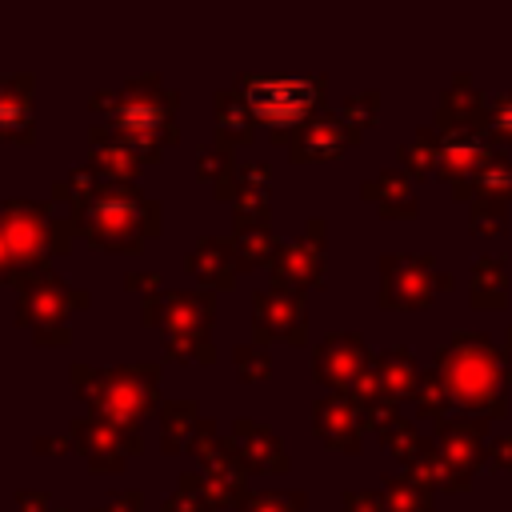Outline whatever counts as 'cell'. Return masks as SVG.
<instances>
[{"instance_id":"cell-1","label":"cell","mask_w":512,"mask_h":512,"mask_svg":"<svg viewBox=\"0 0 512 512\" xmlns=\"http://www.w3.org/2000/svg\"><path fill=\"white\" fill-rule=\"evenodd\" d=\"M72 220L76 236H84L100 252H140L148 236L164 232V208L144 196V188L100 176L72 212Z\"/></svg>"},{"instance_id":"cell-2","label":"cell","mask_w":512,"mask_h":512,"mask_svg":"<svg viewBox=\"0 0 512 512\" xmlns=\"http://www.w3.org/2000/svg\"><path fill=\"white\" fill-rule=\"evenodd\" d=\"M452 396V404L476 416H504L508 412V360L492 348L484 332H452V340L436 352L432 364Z\"/></svg>"},{"instance_id":"cell-3","label":"cell","mask_w":512,"mask_h":512,"mask_svg":"<svg viewBox=\"0 0 512 512\" xmlns=\"http://www.w3.org/2000/svg\"><path fill=\"white\" fill-rule=\"evenodd\" d=\"M76 396L92 408V416L140 432V420L160 412V364L140 360V364H116V368H92L76 360L68 368Z\"/></svg>"},{"instance_id":"cell-4","label":"cell","mask_w":512,"mask_h":512,"mask_svg":"<svg viewBox=\"0 0 512 512\" xmlns=\"http://www.w3.org/2000/svg\"><path fill=\"white\" fill-rule=\"evenodd\" d=\"M108 128L144 164L160 160V152L180 140V132H176V88H168L160 72H144V76L124 80L116 88Z\"/></svg>"},{"instance_id":"cell-5","label":"cell","mask_w":512,"mask_h":512,"mask_svg":"<svg viewBox=\"0 0 512 512\" xmlns=\"http://www.w3.org/2000/svg\"><path fill=\"white\" fill-rule=\"evenodd\" d=\"M0 236L20 264V280L52 268V256H64L76 240V220L52 200H0Z\"/></svg>"},{"instance_id":"cell-6","label":"cell","mask_w":512,"mask_h":512,"mask_svg":"<svg viewBox=\"0 0 512 512\" xmlns=\"http://www.w3.org/2000/svg\"><path fill=\"white\" fill-rule=\"evenodd\" d=\"M236 88L248 96L256 120H264L272 128L276 144H292V136L316 116L324 112V88L328 76L312 72V76H268V72H240Z\"/></svg>"},{"instance_id":"cell-7","label":"cell","mask_w":512,"mask_h":512,"mask_svg":"<svg viewBox=\"0 0 512 512\" xmlns=\"http://www.w3.org/2000/svg\"><path fill=\"white\" fill-rule=\"evenodd\" d=\"M144 324L164 332V360H200L216 364V348L208 340L216 292L188 288V292H152L140 300Z\"/></svg>"},{"instance_id":"cell-8","label":"cell","mask_w":512,"mask_h":512,"mask_svg":"<svg viewBox=\"0 0 512 512\" xmlns=\"http://www.w3.org/2000/svg\"><path fill=\"white\" fill-rule=\"evenodd\" d=\"M92 296L72 288L64 276H56L52 268L44 272H32L16 284V316L24 328H32V340L36 344H48V348H64L72 344V324L68 316L88 308Z\"/></svg>"},{"instance_id":"cell-9","label":"cell","mask_w":512,"mask_h":512,"mask_svg":"<svg viewBox=\"0 0 512 512\" xmlns=\"http://www.w3.org/2000/svg\"><path fill=\"white\" fill-rule=\"evenodd\" d=\"M188 452H192V460L200 464V476L208 480L212 500H216L220 508H224V504H228V508H240L244 496H248V476H252V472L244 468V460H240L232 436H220V424L208 420V416H200Z\"/></svg>"},{"instance_id":"cell-10","label":"cell","mask_w":512,"mask_h":512,"mask_svg":"<svg viewBox=\"0 0 512 512\" xmlns=\"http://www.w3.org/2000/svg\"><path fill=\"white\" fill-rule=\"evenodd\" d=\"M444 288H452V276L440 272L432 256L424 252L380 256V304L384 308H424Z\"/></svg>"},{"instance_id":"cell-11","label":"cell","mask_w":512,"mask_h":512,"mask_svg":"<svg viewBox=\"0 0 512 512\" xmlns=\"http://www.w3.org/2000/svg\"><path fill=\"white\" fill-rule=\"evenodd\" d=\"M252 336L256 344H304L308 340V308H304V292L292 288H256L252 292Z\"/></svg>"},{"instance_id":"cell-12","label":"cell","mask_w":512,"mask_h":512,"mask_svg":"<svg viewBox=\"0 0 512 512\" xmlns=\"http://www.w3.org/2000/svg\"><path fill=\"white\" fill-rule=\"evenodd\" d=\"M68 436L76 444V452L88 460L92 472H120L128 464V456L144 452V436L120 424H108L100 416H80L68 424Z\"/></svg>"},{"instance_id":"cell-13","label":"cell","mask_w":512,"mask_h":512,"mask_svg":"<svg viewBox=\"0 0 512 512\" xmlns=\"http://www.w3.org/2000/svg\"><path fill=\"white\" fill-rule=\"evenodd\" d=\"M484 432H488V420L484 416H444L436 420V448L456 480V492L472 484V472L480 468L484 460Z\"/></svg>"},{"instance_id":"cell-14","label":"cell","mask_w":512,"mask_h":512,"mask_svg":"<svg viewBox=\"0 0 512 512\" xmlns=\"http://www.w3.org/2000/svg\"><path fill=\"white\" fill-rule=\"evenodd\" d=\"M372 364L368 344L360 332H328L316 348H312V376L320 384H328L336 396H348V388L356 384V376Z\"/></svg>"},{"instance_id":"cell-15","label":"cell","mask_w":512,"mask_h":512,"mask_svg":"<svg viewBox=\"0 0 512 512\" xmlns=\"http://www.w3.org/2000/svg\"><path fill=\"white\" fill-rule=\"evenodd\" d=\"M360 136H364V132L352 128L340 112H316V116L292 136L288 152H292L296 164H320V160H336V156H340L344 148H352Z\"/></svg>"},{"instance_id":"cell-16","label":"cell","mask_w":512,"mask_h":512,"mask_svg":"<svg viewBox=\"0 0 512 512\" xmlns=\"http://www.w3.org/2000/svg\"><path fill=\"white\" fill-rule=\"evenodd\" d=\"M0 140L32 144L36 140V76L0 72Z\"/></svg>"},{"instance_id":"cell-17","label":"cell","mask_w":512,"mask_h":512,"mask_svg":"<svg viewBox=\"0 0 512 512\" xmlns=\"http://www.w3.org/2000/svg\"><path fill=\"white\" fill-rule=\"evenodd\" d=\"M228 436H232V444H236V452H240V460H244L248 472H260V476H284V472L292 468V460H288L280 436H276L268 424H256V420H232Z\"/></svg>"},{"instance_id":"cell-18","label":"cell","mask_w":512,"mask_h":512,"mask_svg":"<svg viewBox=\"0 0 512 512\" xmlns=\"http://www.w3.org/2000/svg\"><path fill=\"white\" fill-rule=\"evenodd\" d=\"M360 428H364L360 412H356V404L348 396L328 392V396H320L312 404V432L320 436L324 448H332V452H360Z\"/></svg>"},{"instance_id":"cell-19","label":"cell","mask_w":512,"mask_h":512,"mask_svg":"<svg viewBox=\"0 0 512 512\" xmlns=\"http://www.w3.org/2000/svg\"><path fill=\"white\" fill-rule=\"evenodd\" d=\"M268 272H272L276 288H292V292L316 288L324 280V244H316L308 236H300L292 244H280V252L268 264Z\"/></svg>"},{"instance_id":"cell-20","label":"cell","mask_w":512,"mask_h":512,"mask_svg":"<svg viewBox=\"0 0 512 512\" xmlns=\"http://www.w3.org/2000/svg\"><path fill=\"white\" fill-rule=\"evenodd\" d=\"M184 268L200 280V288H208V292H228L232 284H236V252H232V240H224V236H200L196 244H192V252L184 256Z\"/></svg>"},{"instance_id":"cell-21","label":"cell","mask_w":512,"mask_h":512,"mask_svg":"<svg viewBox=\"0 0 512 512\" xmlns=\"http://www.w3.org/2000/svg\"><path fill=\"white\" fill-rule=\"evenodd\" d=\"M88 144H92V152H88V168H92L100 180L136 184V172L144 168V160H140L124 140H116V136H112L108 120L88 128Z\"/></svg>"},{"instance_id":"cell-22","label":"cell","mask_w":512,"mask_h":512,"mask_svg":"<svg viewBox=\"0 0 512 512\" xmlns=\"http://www.w3.org/2000/svg\"><path fill=\"white\" fill-rule=\"evenodd\" d=\"M360 196L368 200V204H376V212L380 216H388V220H396V216H416V192H412V176L404 172V168H384V172H376L372 180H364L360 184Z\"/></svg>"},{"instance_id":"cell-23","label":"cell","mask_w":512,"mask_h":512,"mask_svg":"<svg viewBox=\"0 0 512 512\" xmlns=\"http://www.w3.org/2000/svg\"><path fill=\"white\" fill-rule=\"evenodd\" d=\"M196 180L208 184L220 204L224 200L232 204L236 192H240V164L232 160V144H220V140L200 144L196 148Z\"/></svg>"},{"instance_id":"cell-24","label":"cell","mask_w":512,"mask_h":512,"mask_svg":"<svg viewBox=\"0 0 512 512\" xmlns=\"http://www.w3.org/2000/svg\"><path fill=\"white\" fill-rule=\"evenodd\" d=\"M212 112H216V136H220V144H244V140H252L256 112H252V104H248V96L240 88H220L212 96Z\"/></svg>"},{"instance_id":"cell-25","label":"cell","mask_w":512,"mask_h":512,"mask_svg":"<svg viewBox=\"0 0 512 512\" xmlns=\"http://www.w3.org/2000/svg\"><path fill=\"white\" fill-rule=\"evenodd\" d=\"M372 368H376V376H380V384H384V392L392 400H404V396L412 400V392L420 384V368H416V360H412V352L404 344L376 352L372 356Z\"/></svg>"},{"instance_id":"cell-26","label":"cell","mask_w":512,"mask_h":512,"mask_svg":"<svg viewBox=\"0 0 512 512\" xmlns=\"http://www.w3.org/2000/svg\"><path fill=\"white\" fill-rule=\"evenodd\" d=\"M232 252H236V268L240 272H252V268H268L280 252L276 236L268 224H236L232 228Z\"/></svg>"},{"instance_id":"cell-27","label":"cell","mask_w":512,"mask_h":512,"mask_svg":"<svg viewBox=\"0 0 512 512\" xmlns=\"http://www.w3.org/2000/svg\"><path fill=\"white\" fill-rule=\"evenodd\" d=\"M160 440H164V452H188L192 444V432L200 424V408L196 400L180 396V400H164L160 404Z\"/></svg>"},{"instance_id":"cell-28","label":"cell","mask_w":512,"mask_h":512,"mask_svg":"<svg viewBox=\"0 0 512 512\" xmlns=\"http://www.w3.org/2000/svg\"><path fill=\"white\" fill-rule=\"evenodd\" d=\"M472 304L476 308H504L508 304V272L500 256H484L472 268Z\"/></svg>"},{"instance_id":"cell-29","label":"cell","mask_w":512,"mask_h":512,"mask_svg":"<svg viewBox=\"0 0 512 512\" xmlns=\"http://www.w3.org/2000/svg\"><path fill=\"white\" fill-rule=\"evenodd\" d=\"M396 156L404 160L408 176H432L440 172V132L436 128H416L412 140H404L396 148Z\"/></svg>"},{"instance_id":"cell-30","label":"cell","mask_w":512,"mask_h":512,"mask_svg":"<svg viewBox=\"0 0 512 512\" xmlns=\"http://www.w3.org/2000/svg\"><path fill=\"white\" fill-rule=\"evenodd\" d=\"M376 436L384 440V448H388L404 468H412V464L420 460V452L428 448V440L416 432V424H412L408 416H392L388 424H380V428H376Z\"/></svg>"},{"instance_id":"cell-31","label":"cell","mask_w":512,"mask_h":512,"mask_svg":"<svg viewBox=\"0 0 512 512\" xmlns=\"http://www.w3.org/2000/svg\"><path fill=\"white\" fill-rule=\"evenodd\" d=\"M220 504L212 500V492H208V480L200 476V472H180L176 476V488H172V496L164 500V508L160 512H216Z\"/></svg>"},{"instance_id":"cell-32","label":"cell","mask_w":512,"mask_h":512,"mask_svg":"<svg viewBox=\"0 0 512 512\" xmlns=\"http://www.w3.org/2000/svg\"><path fill=\"white\" fill-rule=\"evenodd\" d=\"M380 496H384V512H432V492L412 476H384Z\"/></svg>"},{"instance_id":"cell-33","label":"cell","mask_w":512,"mask_h":512,"mask_svg":"<svg viewBox=\"0 0 512 512\" xmlns=\"http://www.w3.org/2000/svg\"><path fill=\"white\" fill-rule=\"evenodd\" d=\"M512 196V160H504L500 152L480 168L476 184H472V200H508Z\"/></svg>"},{"instance_id":"cell-34","label":"cell","mask_w":512,"mask_h":512,"mask_svg":"<svg viewBox=\"0 0 512 512\" xmlns=\"http://www.w3.org/2000/svg\"><path fill=\"white\" fill-rule=\"evenodd\" d=\"M412 404H416L420 416H432V420H444V416H448L452 396H448V388H444V380H440L436 368L420 372V384H416V392H412Z\"/></svg>"},{"instance_id":"cell-35","label":"cell","mask_w":512,"mask_h":512,"mask_svg":"<svg viewBox=\"0 0 512 512\" xmlns=\"http://www.w3.org/2000/svg\"><path fill=\"white\" fill-rule=\"evenodd\" d=\"M268 212H272L268 188L240 184V192H236V200H232V216H236V224H268Z\"/></svg>"},{"instance_id":"cell-36","label":"cell","mask_w":512,"mask_h":512,"mask_svg":"<svg viewBox=\"0 0 512 512\" xmlns=\"http://www.w3.org/2000/svg\"><path fill=\"white\" fill-rule=\"evenodd\" d=\"M232 364H236V372H240L248 384L272 376V356H268L264 344H236V348H232Z\"/></svg>"},{"instance_id":"cell-37","label":"cell","mask_w":512,"mask_h":512,"mask_svg":"<svg viewBox=\"0 0 512 512\" xmlns=\"http://www.w3.org/2000/svg\"><path fill=\"white\" fill-rule=\"evenodd\" d=\"M304 492H248L236 512H304Z\"/></svg>"},{"instance_id":"cell-38","label":"cell","mask_w":512,"mask_h":512,"mask_svg":"<svg viewBox=\"0 0 512 512\" xmlns=\"http://www.w3.org/2000/svg\"><path fill=\"white\" fill-rule=\"evenodd\" d=\"M484 132L512 144V92L484 96Z\"/></svg>"},{"instance_id":"cell-39","label":"cell","mask_w":512,"mask_h":512,"mask_svg":"<svg viewBox=\"0 0 512 512\" xmlns=\"http://www.w3.org/2000/svg\"><path fill=\"white\" fill-rule=\"evenodd\" d=\"M472 232L480 236H504L508 232V216L500 200H472Z\"/></svg>"},{"instance_id":"cell-40","label":"cell","mask_w":512,"mask_h":512,"mask_svg":"<svg viewBox=\"0 0 512 512\" xmlns=\"http://www.w3.org/2000/svg\"><path fill=\"white\" fill-rule=\"evenodd\" d=\"M376 112H380V92H360V96H352V100H344V108H340V116L352 124V128H368L372 120H376Z\"/></svg>"},{"instance_id":"cell-41","label":"cell","mask_w":512,"mask_h":512,"mask_svg":"<svg viewBox=\"0 0 512 512\" xmlns=\"http://www.w3.org/2000/svg\"><path fill=\"white\" fill-rule=\"evenodd\" d=\"M104 512H144V492L140 488H128V492H112L104 504Z\"/></svg>"},{"instance_id":"cell-42","label":"cell","mask_w":512,"mask_h":512,"mask_svg":"<svg viewBox=\"0 0 512 512\" xmlns=\"http://www.w3.org/2000/svg\"><path fill=\"white\" fill-rule=\"evenodd\" d=\"M124 288H132V292L144 300V296H152V292H164V280H160V272H128V276H124Z\"/></svg>"},{"instance_id":"cell-43","label":"cell","mask_w":512,"mask_h":512,"mask_svg":"<svg viewBox=\"0 0 512 512\" xmlns=\"http://www.w3.org/2000/svg\"><path fill=\"white\" fill-rule=\"evenodd\" d=\"M16 508L20 512H52L56 504H52V496L44 488H20L16 492Z\"/></svg>"},{"instance_id":"cell-44","label":"cell","mask_w":512,"mask_h":512,"mask_svg":"<svg viewBox=\"0 0 512 512\" xmlns=\"http://www.w3.org/2000/svg\"><path fill=\"white\" fill-rule=\"evenodd\" d=\"M344 512H384L380 492H344Z\"/></svg>"},{"instance_id":"cell-45","label":"cell","mask_w":512,"mask_h":512,"mask_svg":"<svg viewBox=\"0 0 512 512\" xmlns=\"http://www.w3.org/2000/svg\"><path fill=\"white\" fill-rule=\"evenodd\" d=\"M32 448H36L40 456H64V452H76V444H72L68 432H64V436H36Z\"/></svg>"},{"instance_id":"cell-46","label":"cell","mask_w":512,"mask_h":512,"mask_svg":"<svg viewBox=\"0 0 512 512\" xmlns=\"http://www.w3.org/2000/svg\"><path fill=\"white\" fill-rule=\"evenodd\" d=\"M272 180V168L264 160H252V164H240V184H252V188H268Z\"/></svg>"},{"instance_id":"cell-47","label":"cell","mask_w":512,"mask_h":512,"mask_svg":"<svg viewBox=\"0 0 512 512\" xmlns=\"http://www.w3.org/2000/svg\"><path fill=\"white\" fill-rule=\"evenodd\" d=\"M0 284H20V264H16V256H12V248L4 244V236H0Z\"/></svg>"},{"instance_id":"cell-48","label":"cell","mask_w":512,"mask_h":512,"mask_svg":"<svg viewBox=\"0 0 512 512\" xmlns=\"http://www.w3.org/2000/svg\"><path fill=\"white\" fill-rule=\"evenodd\" d=\"M488 456L500 464V468H512V436H496L488 444Z\"/></svg>"},{"instance_id":"cell-49","label":"cell","mask_w":512,"mask_h":512,"mask_svg":"<svg viewBox=\"0 0 512 512\" xmlns=\"http://www.w3.org/2000/svg\"><path fill=\"white\" fill-rule=\"evenodd\" d=\"M504 360H508V376H512V328H508V336H504Z\"/></svg>"},{"instance_id":"cell-50","label":"cell","mask_w":512,"mask_h":512,"mask_svg":"<svg viewBox=\"0 0 512 512\" xmlns=\"http://www.w3.org/2000/svg\"><path fill=\"white\" fill-rule=\"evenodd\" d=\"M52 512H68V508H52Z\"/></svg>"},{"instance_id":"cell-51","label":"cell","mask_w":512,"mask_h":512,"mask_svg":"<svg viewBox=\"0 0 512 512\" xmlns=\"http://www.w3.org/2000/svg\"><path fill=\"white\" fill-rule=\"evenodd\" d=\"M92 512H104V508H92Z\"/></svg>"}]
</instances>
